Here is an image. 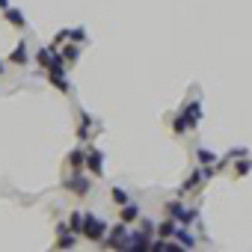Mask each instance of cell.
<instances>
[{"label":"cell","instance_id":"6da1fadb","mask_svg":"<svg viewBox=\"0 0 252 252\" xmlns=\"http://www.w3.org/2000/svg\"><path fill=\"white\" fill-rule=\"evenodd\" d=\"M80 237L92 240V243H104L107 237V222L95 214H83V225H80Z\"/></svg>","mask_w":252,"mask_h":252},{"label":"cell","instance_id":"7a4b0ae2","mask_svg":"<svg viewBox=\"0 0 252 252\" xmlns=\"http://www.w3.org/2000/svg\"><path fill=\"white\" fill-rule=\"evenodd\" d=\"M166 214H169L178 225H193V222L199 220V211H196V208H184L181 202H169V205H166Z\"/></svg>","mask_w":252,"mask_h":252},{"label":"cell","instance_id":"3957f363","mask_svg":"<svg viewBox=\"0 0 252 252\" xmlns=\"http://www.w3.org/2000/svg\"><path fill=\"white\" fill-rule=\"evenodd\" d=\"M83 169L86 172H92V178H104V155H101V149H86L83 152Z\"/></svg>","mask_w":252,"mask_h":252},{"label":"cell","instance_id":"277c9868","mask_svg":"<svg viewBox=\"0 0 252 252\" xmlns=\"http://www.w3.org/2000/svg\"><path fill=\"white\" fill-rule=\"evenodd\" d=\"M104 246H107V249H128V228H125V222H119V225L107 228Z\"/></svg>","mask_w":252,"mask_h":252},{"label":"cell","instance_id":"5b68a950","mask_svg":"<svg viewBox=\"0 0 252 252\" xmlns=\"http://www.w3.org/2000/svg\"><path fill=\"white\" fill-rule=\"evenodd\" d=\"M181 116H184V122H187V131L199 128V122H202V101H190V104H184Z\"/></svg>","mask_w":252,"mask_h":252},{"label":"cell","instance_id":"8992f818","mask_svg":"<svg viewBox=\"0 0 252 252\" xmlns=\"http://www.w3.org/2000/svg\"><path fill=\"white\" fill-rule=\"evenodd\" d=\"M65 187H68L74 196H86L92 184H89V178H83L80 172H71V175H68V181H65Z\"/></svg>","mask_w":252,"mask_h":252},{"label":"cell","instance_id":"52a82bcc","mask_svg":"<svg viewBox=\"0 0 252 252\" xmlns=\"http://www.w3.org/2000/svg\"><path fill=\"white\" fill-rule=\"evenodd\" d=\"M149 237H152L149 231H128V249H137V252L149 249V246H152Z\"/></svg>","mask_w":252,"mask_h":252},{"label":"cell","instance_id":"ba28073f","mask_svg":"<svg viewBox=\"0 0 252 252\" xmlns=\"http://www.w3.org/2000/svg\"><path fill=\"white\" fill-rule=\"evenodd\" d=\"M60 57V51H57V42L54 45H48V48H39V54H36V63L42 65V68H51V63Z\"/></svg>","mask_w":252,"mask_h":252},{"label":"cell","instance_id":"9c48e42d","mask_svg":"<svg viewBox=\"0 0 252 252\" xmlns=\"http://www.w3.org/2000/svg\"><path fill=\"white\" fill-rule=\"evenodd\" d=\"M57 249H71L74 246V231L68 225H57Z\"/></svg>","mask_w":252,"mask_h":252},{"label":"cell","instance_id":"30bf717a","mask_svg":"<svg viewBox=\"0 0 252 252\" xmlns=\"http://www.w3.org/2000/svg\"><path fill=\"white\" fill-rule=\"evenodd\" d=\"M172 237L184 246V249H193L196 246V237H193V231L187 228V225H175V231H172Z\"/></svg>","mask_w":252,"mask_h":252},{"label":"cell","instance_id":"8fae6325","mask_svg":"<svg viewBox=\"0 0 252 252\" xmlns=\"http://www.w3.org/2000/svg\"><path fill=\"white\" fill-rule=\"evenodd\" d=\"M143 214H140V205H134V202H125L122 205V214H119V220L125 222V225H128V222H137Z\"/></svg>","mask_w":252,"mask_h":252},{"label":"cell","instance_id":"7c38bea8","mask_svg":"<svg viewBox=\"0 0 252 252\" xmlns=\"http://www.w3.org/2000/svg\"><path fill=\"white\" fill-rule=\"evenodd\" d=\"M9 63H12V65H27V63H30V51H27V42H18V45H15V51L9 54Z\"/></svg>","mask_w":252,"mask_h":252},{"label":"cell","instance_id":"4fadbf2b","mask_svg":"<svg viewBox=\"0 0 252 252\" xmlns=\"http://www.w3.org/2000/svg\"><path fill=\"white\" fill-rule=\"evenodd\" d=\"M3 18H6L12 27H18V30H24V27H27V18H24V12H21V9L6 6V9H3Z\"/></svg>","mask_w":252,"mask_h":252},{"label":"cell","instance_id":"5bb4252c","mask_svg":"<svg viewBox=\"0 0 252 252\" xmlns=\"http://www.w3.org/2000/svg\"><path fill=\"white\" fill-rule=\"evenodd\" d=\"M48 80H51V86H57L60 92H71V83H68L65 71H48Z\"/></svg>","mask_w":252,"mask_h":252},{"label":"cell","instance_id":"9a60e30c","mask_svg":"<svg viewBox=\"0 0 252 252\" xmlns=\"http://www.w3.org/2000/svg\"><path fill=\"white\" fill-rule=\"evenodd\" d=\"M60 57L68 63V65H74L77 63V57H80V48L74 45V42H68V45H63V51H60Z\"/></svg>","mask_w":252,"mask_h":252},{"label":"cell","instance_id":"2e32d148","mask_svg":"<svg viewBox=\"0 0 252 252\" xmlns=\"http://www.w3.org/2000/svg\"><path fill=\"white\" fill-rule=\"evenodd\" d=\"M196 160H199V166H217V155L211 152V149H196Z\"/></svg>","mask_w":252,"mask_h":252},{"label":"cell","instance_id":"e0dca14e","mask_svg":"<svg viewBox=\"0 0 252 252\" xmlns=\"http://www.w3.org/2000/svg\"><path fill=\"white\" fill-rule=\"evenodd\" d=\"M175 225H178V222H175V220L169 217V220H160L155 231H158V237H163V240H166V237H172V231H175Z\"/></svg>","mask_w":252,"mask_h":252},{"label":"cell","instance_id":"ac0fdd59","mask_svg":"<svg viewBox=\"0 0 252 252\" xmlns=\"http://www.w3.org/2000/svg\"><path fill=\"white\" fill-rule=\"evenodd\" d=\"M89 125H92V116L83 113V116H80V128H77V140H80V143L89 140Z\"/></svg>","mask_w":252,"mask_h":252},{"label":"cell","instance_id":"d6986e66","mask_svg":"<svg viewBox=\"0 0 252 252\" xmlns=\"http://www.w3.org/2000/svg\"><path fill=\"white\" fill-rule=\"evenodd\" d=\"M252 172V160L249 158H237V163H234V178H243V175H249Z\"/></svg>","mask_w":252,"mask_h":252},{"label":"cell","instance_id":"ffe728a7","mask_svg":"<svg viewBox=\"0 0 252 252\" xmlns=\"http://www.w3.org/2000/svg\"><path fill=\"white\" fill-rule=\"evenodd\" d=\"M110 199H113L119 208H122L125 202H131V196H128V190H125V187H113V190H110Z\"/></svg>","mask_w":252,"mask_h":252},{"label":"cell","instance_id":"44dd1931","mask_svg":"<svg viewBox=\"0 0 252 252\" xmlns=\"http://www.w3.org/2000/svg\"><path fill=\"white\" fill-rule=\"evenodd\" d=\"M80 225H83V211H71V214H68V228H71L74 234H80Z\"/></svg>","mask_w":252,"mask_h":252},{"label":"cell","instance_id":"7402d4cb","mask_svg":"<svg viewBox=\"0 0 252 252\" xmlns=\"http://www.w3.org/2000/svg\"><path fill=\"white\" fill-rule=\"evenodd\" d=\"M172 134H178V137H184V134H187V122H184V116H181V113L172 119Z\"/></svg>","mask_w":252,"mask_h":252},{"label":"cell","instance_id":"603a6c76","mask_svg":"<svg viewBox=\"0 0 252 252\" xmlns=\"http://www.w3.org/2000/svg\"><path fill=\"white\" fill-rule=\"evenodd\" d=\"M68 163H71V172H80L83 169V152H71L68 155Z\"/></svg>","mask_w":252,"mask_h":252},{"label":"cell","instance_id":"cb8c5ba5","mask_svg":"<svg viewBox=\"0 0 252 252\" xmlns=\"http://www.w3.org/2000/svg\"><path fill=\"white\" fill-rule=\"evenodd\" d=\"M65 39H68V42H74V45H77V42H83V39H86V33H83V30H80V27H77V30H65Z\"/></svg>","mask_w":252,"mask_h":252},{"label":"cell","instance_id":"d4e9b609","mask_svg":"<svg viewBox=\"0 0 252 252\" xmlns=\"http://www.w3.org/2000/svg\"><path fill=\"white\" fill-rule=\"evenodd\" d=\"M237 158H246V149H231V152L225 155V160H237Z\"/></svg>","mask_w":252,"mask_h":252},{"label":"cell","instance_id":"484cf974","mask_svg":"<svg viewBox=\"0 0 252 252\" xmlns=\"http://www.w3.org/2000/svg\"><path fill=\"white\" fill-rule=\"evenodd\" d=\"M9 6V0H0V9H6Z\"/></svg>","mask_w":252,"mask_h":252},{"label":"cell","instance_id":"4316f807","mask_svg":"<svg viewBox=\"0 0 252 252\" xmlns=\"http://www.w3.org/2000/svg\"><path fill=\"white\" fill-rule=\"evenodd\" d=\"M3 68H6V63H3V60H0V74H3Z\"/></svg>","mask_w":252,"mask_h":252}]
</instances>
